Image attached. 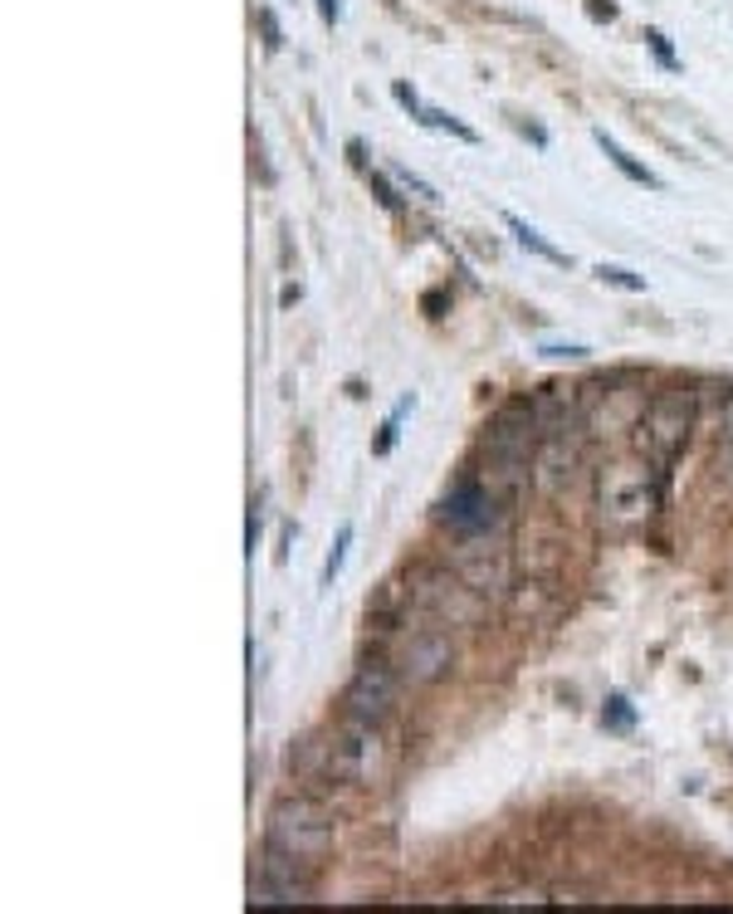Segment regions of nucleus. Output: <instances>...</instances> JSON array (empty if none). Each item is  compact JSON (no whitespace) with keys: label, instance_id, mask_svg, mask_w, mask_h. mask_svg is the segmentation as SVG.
Returning <instances> with one entry per match:
<instances>
[{"label":"nucleus","instance_id":"obj_8","mask_svg":"<svg viewBox=\"0 0 733 914\" xmlns=\"http://www.w3.org/2000/svg\"><path fill=\"white\" fill-rule=\"evenodd\" d=\"M577 470V435H548V441L538 445L534 465H528V480L538 484L543 494H558L567 480H572Z\"/></svg>","mask_w":733,"mask_h":914},{"label":"nucleus","instance_id":"obj_20","mask_svg":"<svg viewBox=\"0 0 733 914\" xmlns=\"http://www.w3.org/2000/svg\"><path fill=\"white\" fill-rule=\"evenodd\" d=\"M392 172H396V182H401V186H406V192H416L421 201H441V196H435V186H425V182H421V176H416V172H406V166H392Z\"/></svg>","mask_w":733,"mask_h":914},{"label":"nucleus","instance_id":"obj_17","mask_svg":"<svg viewBox=\"0 0 733 914\" xmlns=\"http://www.w3.org/2000/svg\"><path fill=\"white\" fill-rule=\"evenodd\" d=\"M641 40H646V50L660 59V69H670V74H680V59H675V50H670V40L660 30H641Z\"/></svg>","mask_w":733,"mask_h":914},{"label":"nucleus","instance_id":"obj_5","mask_svg":"<svg viewBox=\"0 0 733 914\" xmlns=\"http://www.w3.org/2000/svg\"><path fill=\"white\" fill-rule=\"evenodd\" d=\"M411 597H416V607H425L431 616H441V622H475L479 616V602H475V587L469 582H460L451 573H435V567H425V573L411 577Z\"/></svg>","mask_w":733,"mask_h":914},{"label":"nucleus","instance_id":"obj_23","mask_svg":"<svg viewBox=\"0 0 733 914\" xmlns=\"http://www.w3.org/2000/svg\"><path fill=\"white\" fill-rule=\"evenodd\" d=\"M587 16H592L597 25H601V20L611 25V20H617V0H587Z\"/></svg>","mask_w":733,"mask_h":914},{"label":"nucleus","instance_id":"obj_4","mask_svg":"<svg viewBox=\"0 0 733 914\" xmlns=\"http://www.w3.org/2000/svg\"><path fill=\"white\" fill-rule=\"evenodd\" d=\"M396 685H401V670H392L386 660H362L358 675L348 680V690H342V719L382 729L396 705Z\"/></svg>","mask_w":733,"mask_h":914},{"label":"nucleus","instance_id":"obj_7","mask_svg":"<svg viewBox=\"0 0 733 914\" xmlns=\"http://www.w3.org/2000/svg\"><path fill=\"white\" fill-rule=\"evenodd\" d=\"M451 665H455V646H451V636H445V631L406 636V646H401V656H396L401 680H411V685H435L445 670H451Z\"/></svg>","mask_w":733,"mask_h":914},{"label":"nucleus","instance_id":"obj_22","mask_svg":"<svg viewBox=\"0 0 733 914\" xmlns=\"http://www.w3.org/2000/svg\"><path fill=\"white\" fill-rule=\"evenodd\" d=\"M259 30H265V44H269V50H279V44H283V34H279V20H275V10H259Z\"/></svg>","mask_w":733,"mask_h":914},{"label":"nucleus","instance_id":"obj_15","mask_svg":"<svg viewBox=\"0 0 733 914\" xmlns=\"http://www.w3.org/2000/svg\"><path fill=\"white\" fill-rule=\"evenodd\" d=\"M421 123H425V127H441V133H455L460 142H475V137H479L475 127L460 123V117H455V113H445V109H421Z\"/></svg>","mask_w":733,"mask_h":914},{"label":"nucleus","instance_id":"obj_14","mask_svg":"<svg viewBox=\"0 0 733 914\" xmlns=\"http://www.w3.org/2000/svg\"><path fill=\"white\" fill-rule=\"evenodd\" d=\"M601 723H607L611 733H631V729H636V709H631V699H626V695H607Z\"/></svg>","mask_w":733,"mask_h":914},{"label":"nucleus","instance_id":"obj_12","mask_svg":"<svg viewBox=\"0 0 733 914\" xmlns=\"http://www.w3.org/2000/svg\"><path fill=\"white\" fill-rule=\"evenodd\" d=\"M504 225H508V230H514V240L524 245V249H534L538 259H548V265H567V255H562V249H558V245H548V240H543V230H534V225H528V220H518L514 210H504Z\"/></svg>","mask_w":733,"mask_h":914},{"label":"nucleus","instance_id":"obj_2","mask_svg":"<svg viewBox=\"0 0 733 914\" xmlns=\"http://www.w3.org/2000/svg\"><path fill=\"white\" fill-rule=\"evenodd\" d=\"M265 846L275 851H289V856L318 865L333 851V812L318 807L313 798H289L269 812V826H265Z\"/></svg>","mask_w":733,"mask_h":914},{"label":"nucleus","instance_id":"obj_3","mask_svg":"<svg viewBox=\"0 0 733 914\" xmlns=\"http://www.w3.org/2000/svg\"><path fill=\"white\" fill-rule=\"evenodd\" d=\"M543 445V425L534 415V401H508V407L494 411L489 431H484V455L489 465H534Z\"/></svg>","mask_w":733,"mask_h":914},{"label":"nucleus","instance_id":"obj_25","mask_svg":"<svg viewBox=\"0 0 733 914\" xmlns=\"http://www.w3.org/2000/svg\"><path fill=\"white\" fill-rule=\"evenodd\" d=\"M543 352H548V358H582L587 348H543Z\"/></svg>","mask_w":733,"mask_h":914},{"label":"nucleus","instance_id":"obj_24","mask_svg":"<svg viewBox=\"0 0 733 914\" xmlns=\"http://www.w3.org/2000/svg\"><path fill=\"white\" fill-rule=\"evenodd\" d=\"M318 16H323L328 25H338V0H318Z\"/></svg>","mask_w":733,"mask_h":914},{"label":"nucleus","instance_id":"obj_1","mask_svg":"<svg viewBox=\"0 0 733 914\" xmlns=\"http://www.w3.org/2000/svg\"><path fill=\"white\" fill-rule=\"evenodd\" d=\"M694 411H700L694 387L675 382V387L655 391V397H650V407L641 411V421H636V450H641L655 470H670L680 460V450L690 445Z\"/></svg>","mask_w":733,"mask_h":914},{"label":"nucleus","instance_id":"obj_18","mask_svg":"<svg viewBox=\"0 0 733 914\" xmlns=\"http://www.w3.org/2000/svg\"><path fill=\"white\" fill-rule=\"evenodd\" d=\"M348 543H352V524H342L338 543H333V553H328V563H323V587H333V582H338V573H342V557H348Z\"/></svg>","mask_w":733,"mask_h":914},{"label":"nucleus","instance_id":"obj_16","mask_svg":"<svg viewBox=\"0 0 733 914\" xmlns=\"http://www.w3.org/2000/svg\"><path fill=\"white\" fill-rule=\"evenodd\" d=\"M597 279H601V284H611V289H626V294H641V289H646V279H641V275H631V269H621V265H601V269H597Z\"/></svg>","mask_w":733,"mask_h":914},{"label":"nucleus","instance_id":"obj_10","mask_svg":"<svg viewBox=\"0 0 733 914\" xmlns=\"http://www.w3.org/2000/svg\"><path fill=\"white\" fill-rule=\"evenodd\" d=\"M601 499H607V509H617V514H646L650 504H655V494H650L646 474H626V470H611L607 484H601Z\"/></svg>","mask_w":733,"mask_h":914},{"label":"nucleus","instance_id":"obj_13","mask_svg":"<svg viewBox=\"0 0 733 914\" xmlns=\"http://www.w3.org/2000/svg\"><path fill=\"white\" fill-rule=\"evenodd\" d=\"M411 407H416V391H406V397H401L396 407H392V415L382 421V431H376V441H372V455H386V450L396 445V435H401V415H406Z\"/></svg>","mask_w":733,"mask_h":914},{"label":"nucleus","instance_id":"obj_11","mask_svg":"<svg viewBox=\"0 0 733 914\" xmlns=\"http://www.w3.org/2000/svg\"><path fill=\"white\" fill-rule=\"evenodd\" d=\"M592 137H597V147H601V152H607V162H611V166H617V172L626 176V182L646 186V192H665V182H660V176H655V172H650V166H646V162H636V157H631V152H626V147H621V142H617V137H611V133H607V127H597V133H592Z\"/></svg>","mask_w":733,"mask_h":914},{"label":"nucleus","instance_id":"obj_19","mask_svg":"<svg viewBox=\"0 0 733 914\" xmlns=\"http://www.w3.org/2000/svg\"><path fill=\"white\" fill-rule=\"evenodd\" d=\"M366 186H372V196L382 201V206H386V210H392V216H396V210H401V196H396V186L386 182L382 172H366Z\"/></svg>","mask_w":733,"mask_h":914},{"label":"nucleus","instance_id":"obj_9","mask_svg":"<svg viewBox=\"0 0 733 914\" xmlns=\"http://www.w3.org/2000/svg\"><path fill=\"white\" fill-rule=\"evenodd\" d=\"M534 415L543 425V441H548V435H577V425H582L577 387H543L534 397Z\"/></svg>","mask_w":733,"mask_h":914},{"label":"nucleus","instance_id":"obj_6","mask_svg":"<svg viewBox=\"0 0 733 914\" xmlns=\"http://www.w3.org/2000/svg\"><path fill=\"white\" fill-rule=\"evenodd\" d=\"M504 518V499L484 480H460L451 499H445V524L455 533H489Z\"/></svg>","mask_w":733,"mask_h":914},{"label":"nucleus","instance_id":"obj_21","mask_svg":"<svg viewBox=\"0 0 733 914\" xmlns=\"http://www.w3.org/2000/svg\"><path fill=\"white\" fill-rule=\"evenodd\" d=\"M392 93H396V103H401V109H406V113H411V117H416V123H421V109H425V103L416 99V89H411V83H401V79H396V83H392Z\"/></svg>","mask_w":733,"mask_h":914}]
</instances>
